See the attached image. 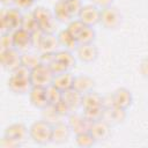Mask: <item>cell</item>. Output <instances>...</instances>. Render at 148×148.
<instances>
[{"label":"cell","mask_w":148,"mask_h":148,"mask_svg":"<svg viewBox=\"0 0 148 148\" xmlns=\"http://www.w3.org/2000/svg\"><path fill=\"white\" fill-rule=\"evenodd\" d=\"M31 82V69L21 65L8 79V89L16 95H25L29 94L32 88Z\"/></svg>","instance_id":"cell-1"},{"label":"cell","mask_w":148,"mask_h":148,"mask_svg":"<svg viewBox=\"0 0 148 148\" xmlns=\"http://www.w3.org/2000/svg\"><path fill=\"white\" fill-rule=\"evenodd\" d=\"M23 14L18 8H8L2 9L0 14V30L1 34L14 32L22 28Z\"/></svg>","instance_id":"cell-2"},{"label":"cell","mask_w":148,"mask_h":148,"mask_svg":"<svg viewBox=\"0 0 148 148\" xmlns=\"http://www.w3.org/2000/svg\"><path fill=\"white\" fill-rule=\"evenodd\" d=\"M52 131L53 125L47 123L46 120H36L29 127L30 139L38 145H47L52 142Z\"/></svg>","instance_id":"cell-3"},{"label":"cell","mask_w":148,"mask_h":148,"mask_svg":"<svg viewBox=\"0 0 148 148\" xmlns=\"http://www.w3.org/2000/svg\"><path fill=\"white\" fill-rule=\"evenodd\" d=\"M99 23L108 30H116L123 23V15L120 10L114 6H108L101 9Z\"/></svg>","instance_id":"cell-4"},{"label":"cell","mask_w":148,"mask_h":148,"mask_svg":"<svg viewBox=\"0 0 148 148\" xmlns=\"http://www.w3.org/2000/svg\"><path fill=\"white\" fill-rule=\"evenodd\" d=\"M32 13L37 20L39 28L45 34H52L54 31L56 25H57V18H56L53 12L40 6V7L35 8Z\"/></svg>","instance_id":"cell-5"},{"label":"cell","mask_w":148,"mask_h":148,"mask_svg":"<svg viewBox=\"0 0 148 148\" xmlns=\"http://www.w3.org/2000/svg\"><path fill=\"white\" fill-rule=\"evenodd\" d=\"M54 74L51 71L50 66L46 64H40L31 71V82L32 86L37 87H49L52 84Z\"/></svg>","instance_id":"cell-6"},{"label":"cell","mask_w":148,"mask_h":148,"mask_svg":"<svg viewBox=\"0 0 148 148\" xmlns=\"http://www.w3.org/2000/svg\"><path fill=\"white\" fill-rule=\"evenodd\" d=\"M0 61L6 71L14 72L22 65V54L15 47L6 51H0Z\"/></svg>","instance_id":"cell-7"},{"label":"cell","mask_w":148,"mask_h":148,"mask_svg":"<svg viewBox=\"0 0 148 148\" xmlns=\"http://www.w3.org/2000/svg\"><path fill=\"white\" fill-rule=\"evenodd\" d=\"M77 17L81 22H83L88 27H94L97 23H99L101 18V9L94 3L90 5H83L80 9Z\"/></svg>","instance_id":"cell-8"},{"label":"cell","mask_w":148,"mask_h":148,"mask_svg":"<svg viewBox=\"0 0 148 148\" xmlns=\"http://www.w3.org/2000/svg\"><path fill=\"white\" fill-rule=\"evenodd\" d=\"M3 135L7 136V138L13 139V140L16 141L20 146H22V145L28 140V138H30L29 128H28L24 124H22V123H14V124H10V125L5 130Z\"/></svg>","instance_id":"cell-9"},{"label":"cell","mask_w":148,"mask_h":148,"mask_svg":"<svg viewBox=\"0 0 148 148\" xmlns=\"http://www.w3.org/2000/svg\"><path fill=\"white\" fill-rule=\"evenodd\" d=\"M127 117L126 110L116 105H110V106H105L104 108V112H103V118L105 121H108L111 126L114 125H119L123 124L125 121Z\"/></svg>","instance_id":"cell-10"},{"label":"cell","mask_w":148,"mask_h":148,"mask_svg":"<svg viewBox=\"0 0 148 148\" xmlns=\"http://www.w3.org/2000/svg\"><path fill=\"white\" fill-rule=\"evenodd\" d=\"M111 127L112 126L108 121H105L104 119H99L91 123L89 132L92 134L97 142L105 141L111 136Z\"/></svg>","instance_id":"cell-11"},{"label":"cell","mask_w":148,"mask_h":148,"mask_svg":"<svg viewBox=\"0 0 148 148\" xmlns=\"http://www.w3.org/2000/svg\"><path fill=\"white\" fill-rule=\"evenodd\" d=\"M111 98H112V104L113 105L123 108L125 110H127L133 103V95H132L131 90L125 88V87L116 89L111 94Z\"/></svg>","instance_id":"cell-12"},{"label":"cell","mask_w":148,"mask_h":148,"mask_svg":"<svg viewBox=\"0 0 148 148\" xmlns=\"http://www.w3.org/2000/svg\"><path fill=\"white\" fill-rule=\"evenodd\" d=\"M72 130V132H74L75 134L82 133V132H88L90 130V125L91 121H89L83 113H76V112H72L68 116V123H67Z\"/></svg>","instance_id":"cell-13"},{"label":"cell","mask_w":148,"mask_h":148,"mask_svg":"<svg viewBox=\"0 0 148 148\" xmlns=\"http://www.w3.org/2000/svg\"><path fill=\"white\" fill-rule=\"evenodd\" d=\"M13 39H14V47L17 49L20 52H27L30 47H32V39L31 34L23 28L16 30L13 32Z\"/></svg>","instance_id":"cell-14"},{"label":"cell","mask_w":148,"mask_h":148,"mask_svg":"<svg viewBox=\"0 0 148 148\" xmlns=\"http://www.w3.org/2000/svg\"><path fill=\"white\" fill-rule=\"evenodd\" d=\"M77 58L86 64L94 62L98 57V49L94 43L90 44H80L76 47Z\"/></svg>","instance_id":"cell-15"},{"label":"cell","mask_w":148,"mask_h":148,"mask_svg":"<svg viewBox=\"0 0 148 148\" xmlns=\"http://www.w3.org/2000/svg\"><path fill=\"white\" fill-rule=\"evenodd\" d=\"M29 95V99L30 103L37 108V109H44L46 108L49 104V99H47V94H46V88L45 87H37L34 86L30 90Z\"/></svg>","instance_id":"cell-16"},{"label":"cell","mask_w":148,"mask_h":148,"mask_svg":"<svg viewBox=\"0 0 148 148\" xmlns=\"http://www.w3.org/2000/svg\"><path fill=\"white\" fill-rule=\"evenodd\" d=\"M72 130L68 124H65L64 121H60L56 125H53V131H52V142L61 145L65 143L69 140Z\"/></svg>","instance_id":"cell-17"},{"label":"cell","mask_w":148,"mask_h":148,"mask_svg":"<svg viewBox=\"0 0 148 148\" xmlns=\"http://www.w3.org/2000/svg\"><path fill=\"white\" fill-rule=\"evenodd\" d=\"M60 44L58 40V36L52 32V34H44L38 50L40 53H56L57 51H59L58 50Z\"/></svg>","instance_id":"cell-18"},{"label":"cell","mask_w":148,"mask_h":148,"mask_svg":"<svg viewBox=\"0 0 148 148\" xmlns=\"http://www.w3.org/2000/svg\"><path fill=\"white\" fill-rule=\"evenodd\" d=\"M74 77H75V76H74L69 71H66V72L56 74L54 77H53L52 84L64 92V91H66V90L73 88Z\"/></svg>","instance_id":"cell-19"},{"label":"cell","mask_w":148,"mask_h":148,"mask_svg":"<svg viewBox=\"0 0 148 148\" xmlns=\"http://www.w3.org/2000/svg\"><path fill=\"white\" fill-rule=\"evenodd\" d=\"M94 87H95V80L89 75L80 74L74 77L73 88L75 90H77L79 92H81L82 95L94 90Z\"/></svg>","instance_id":"cell-20"},{"label":"cell","mask_w":148,"mask_h":148,"mask_svg":"<svg viewBox=\"0 0 148 148\" xmlns=\"http://www.w3.org/2000/svg\"><path fill=\"white\" fill-rule=\"evenodd\" d=\"M53 14H54L57 21H59L61 23H69L73 20V16H74L71 13V10H69L65 0H58L54 3Z\"/></svg>","instance_id":"cell-21"},{"label":"cell","mask_w":148,"mask_h":148,"mask_svg":"<svg viewBox=\"0 0 148 148\" xmlns=\"http://www.w3.org/2000/svg\"><path fill=\"white\" fill-rule=\"evenodd\" d=\"M82 97L83 95L75 90L74 88H71L62 92V99L71 106V109L75 112L80 106H82Z\"/></svg>","instance_id":"cell-22"},{"label":"cell","mask_w":148,"mask_h":148,"mask_svg":"<svg viewBox=\"0 0 148 148\" xmlns=\"http://www.w3.org/2000/svg\"><path fill=\"white\" fill-rule=\"evenodd\" d=\"M57 36H58V40H59L60 46H62L65 50L73 51V50H76V47L79 46L77 39L67 29L59 31V34Z\"/></svg>","instance_id":"cell-23"},{"label":"cell","mask_w":148,"mask_h":148,"mask_svg":"<svg viewBox=\"0 0 148 148\" xmlns=\"http://www.w3.org/2000/svg\"><path fill=\"white\" fill-rule=\"evenodd\" d=\"M104 97L99 95L98 92L91 90L87 94L83 95L82 97V109H88V108H96V106H104L103 104Z\"/></svg>","instance_id":"cell-24"},{"label":"cell","mask_w":148,"mask_h":148,"mask_svg":"<svg viewBox=\"0 0 148 148\" xmlns=\"http://www.w3.org/2000/svg\"><path fill=\"white\" fill-rule=\"evenodd\" d=\"M54 59L58 60L59 62H61L68 71H71L74 66H75V58L72 53V51H68V50H60V51H57L54 53Z\"/></svg>","instance_id":"cell-25"},{"label":"cell","mask_w":148,"mask_h":148,"mask_svg":"<svg viewBox=\"0 0 148 148\" xmlns=\"http://www.w3.org/2000/svg\"><path fill=\"white\" fill-rule=\"evenodd\" d=\"M42 116H43V119L46 120L47 123H50L51 125H56V124L60 123L61 119L64 118L58 112V110L56 109L54 105H47L46 108L42 109Z\"/></svg>","instance_id":"cell-26"},{"label":"cell","mask_w":148,"mask_h":148,"mask_svg":"<svg viewBox=\"0 0 148 148\" xmlns=\"http://www.w3.org/2000/svg\"><path fill=\"white\" fill-rule=\"evenodd\" d=\"M75 142L81 148H89V147H92L97 141L95 140L92 134L88 131V132H82V133L75 134Z\"/></svg>","instance_id":"cell-27"},{"label":"cell","mask_w":148,"mask_h":148,"mask_svg":"<svg viewBox=\"0 0 148 148\" xmlns=\"http://www.w3.org/2000/svg\"><path fill=\"white\" fill-rule=\"evenodd\" d=\"M95 38H96V31H95V29L92 27H88V25H86L84 29L76 37L79 45L80 44H90V43H94Z\"/></svg>","instance_id":"cell-28"},{"label":"cell","mask_w":148,"mask_h":148,"mask_svg":"<svg viewBox=\"0 0 148 148\" xmlns=\"http://www.w3.org/2000/svg\"><path fill=\"white\" fill-rule=\"evenodd\" d=\"M40 64H42L40 56H37L35 53H30V52H24L22 54V65L28 67L29 69L32 71L35 67H37Z\"/></svg>","instance_id":"cell-29"},{"label":"cell","mask_w":148,"mask_h":148,"mask_svg":"<svg viewBox=\"0 0 148 148\" xmlns=\"http://www.w3.org/2000/svg\"><path fill=\"white\" fill-rule=\"evenodd\" d=\"M22 28L27 31H29L30 34L40 29L38 23H37V20L34 15V13H28V14H24L23 15V22H22Z\"/></svg>","instance_id":"cell-30"},{"label":"cell","mask_w":148,"mask_h":148,"mask_svg":"<svg viewBox=\"0 0 148 148\" xmlns=\"http://www.w3.org/2000/svg\"><path fill=\"white\" fill-rule=\"evenodd\" d=\"M46 94H47V99L50 105H56L62 99V91L59 90L53 84H50L49 87H46Z\"/></svg>","instance_id":"cell-31"},{"label":"cell","mask_w":148,"mask_h":148,"mask_svg":"<svg viewBox=\"0 0 148 148\" xmlns=\"http://www.w3.org/2000/svg\"><path fill=\"white\" fill-rule=\"evenodd\" d=\"M104 106H96V108H88L83 109V114L89 121H96L103 118Z\"/></svg>","instance_id":"cell-32"},{"label":"cell","mask_w":148,"mask_h":148,"mask_svg":"<svg viewBox=\"0 0 148 148\" xmlns=\"http://www.w3.org/2000/svg\"><path fill=\"white\" fill-rule=\"evenodd\" d=\"M14 47V39H13V32H5L1 34L0 38V51H6Z\"/></svg>","instance_id":"cell-33"},{"label":"cell","mask_w":148,"mask_h":148,"mask_svg":"<svg viewBox=\"0 0 148 148\" xmlns=\"http://www.w3.org/2000/svg\"><path fill=\"white\" fill-rule=\"evenodd\" d=\"M84 27H86V24L83 23V22H81L79 18L77 20H72L68 24H67V30L76 38L77 36H79V34L84 29Z\"/></svg>","instance_id":"cell-34"},{"label":"cell","mask_w":148,"mask_h":148,"mask_svg":"<svg viewBox=\"0 0 148 148\" xmlns=\"http://www.w3.org/2000/svg\"><path fill=\"white\" fill-rule=\"evenodd\" d=\"M65 1H66L67 6H68V8H69V10H71V13L73 15H77L80 9L83 6L81 0H65Z\"/></svg>","instance_id":"cell-35"},{"label":"cell","mask_w":148,"mask_h":148,"mask_svg":"<svg viewBox=\"0 0 148 148\" xmlns=\"http://www.w3.org/2000/svg\"><path fill=\"white\" fill-rule=\"evenodd\" d=\"M0 147L1 148H16V147H20V145L16 141H14L13 139L3 135L1 139V142H0Z\"/></svg>","instance_id":"cell-36"},{"label":"cell","mask_w":148,"mask_h":148,"mask_svg":"<svg viewBox=\"0 0 148 148\" xmlns=\"http://www.w3.org/2000/svg\"><path fill=\"white\" fill-rule=\"evenodd\" d=\"M35 0H14V5L18 9H28L34 5Z\"/></svg>","instance_id":"cell-37"},{"label":"cell","mask_w":148,"mask_h":148,"mask_svg":"<svg viewBox=\"0 0 148 148\" xmlns=\"http://www.w3.org/2000/svg\"><path fill=\"white\" fill-rule=\"evenodd\" d=\"M139 68H140L141 75H142L145 79L148 80V56L142 59V61L140 62V67H139Z\"/></svg>","instance_id":"cell-38"},{"label":"cell","mask_w":148,"mask_h":148,"mask_svg":"<svg viewBox=\"0 0 148 148\" xmlns=\"http://www.w3.org/2000/svg\"><path fill=\"white\" fill-rule=\"evenodd\" d=\"M94 5H96L97 7H101V8H104V7H108V6H111L112 2L114 0H91Z\"/></svg>","instance_id":"cell-39"},{"label":"cell","mask_w":148,"mask_h":148,"mask_svg":"<svg viewBox=\"0 0 148 148\" xmlns=\"http://www.w3.org/2000/svg\"><path fill=\"white\" fill-rule=\"evenodd\" d=\"M1 3L3 5H10V3H14V0H0Z\"/></svg>","instance_id":"cell-40"},{"label":"cell","mask_w":148,"mask_h":148,"mask_svg":"<svg viewBox=\"0 0 148 148\" xmlns=\"http://www.w3.org/2000/svg\"><path fill=\"white\" fill-rule=\"evenodd\" d=\"M35 1H38V0H35Z\"/></svg>","instance_id":"cell-41"}]
</instances>
